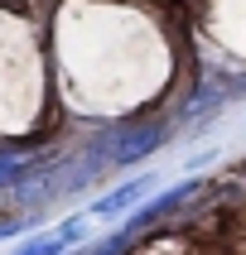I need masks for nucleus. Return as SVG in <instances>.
<instances>
[{"label":"nucleus","instance_id":"f257e3e1","mask_svg":"<svg viewBox=\"0 0 246 255\" xmlns=\"http://www.w3.org/2000/svg\"><path fill=\"white\" fill-rule=\"evenodd\" d=\"M169 140H174V121H130V126L97 130L92 144H87V154H92V164L101 173H116V169H130V164L150 159Z\"/></svg>","mask_w":246,"mask_h":255},{"label":"nucleus","instance_id":"f03ea898","mask_svg":"<svg viewBox=\"0 0 246 255\" xmlns=\"http://www.w3.org/2000/svg\"><path fill=\"white\" fill-rule=\"evenodd\" d=\"M150 193H155V173H135V178H126V183H116L111 193H101L97 202H92V217H126L130 207H140V202H150Z\"/></svg>","mask_w":246,"mask_h":255},{"label":"nucleus","instance_id":"7ed1b4c3","mask_svg":"<svg viewBox=\"0 0 246 255\" xmlns=\"http://www.w3.org/2000/svg\"><path fill=\"white\" fill-rule=\"evenodd\" d=\"M87 236V222L82 217H68L58 231H48V236H34L29 246H19L14 255H68V246H77Z\"/></svg>","mask_w":246,"mask_h":255},{"label":"nucleus","instance_id":"20e7f679","mask_svg":"<svg viewBox=\"0 0 246 255\" xmlns=\"http://www.w3.org/2000/svg\"><path fill=\"white\" fill-rule=\"evenodd\" d=\"M29 222H34L29 212H19V217H0V241H5V236H19V231H24Z\"/></svg>","mask_w":246,"mask_h":255}]
</instances>
